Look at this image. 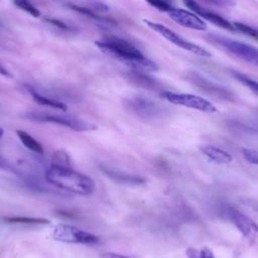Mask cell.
<instances>
[{
  "label": "cell",
  "instance_id": "4fadbf2b",
  "mask_svg": "<svg viewBox=\"0 0 258 258\" xmlns=\"http://www.w3.org/2000/svg\"><path fill=\"white\" fill-rule=\"evenodd\" d=\"M101 169L104 172V174H106L109 178H111L116 182H120L128 185H139V184L145 183V179L143 177L135 174L121 172L108 167H101Z\"/></svg>",
  "mask_w": 258,
  "mask_h": 258
},
{
  "label": "cell",
  "instance_id": "484cf974",
  "mask_svg": "<svg viewBox=\"0 0 258 258\" xmlns=\"http://www.w3.org/2000/svg\"><path fill=\"white\" fill-rule=\"evenodd\" d=\"M242 154L247 162L258 166V150L251 148H242Z\"/></svg>",
  "mask_w": 258,
  "mask_h": 258
},
{
  "label": "cell",
  "instance_id": "30bf717a",
  "mask_svg": "<svg viewBox=\"0 0 258 258\" xmlns=\"http://www.w3.org/2000/svg\"><path fill=\"white\" fill-rule=\"evenodd\" d=\"M186 79L191 82L195 86H197L198 88H200L201 90L205 91L206 93L221 98V99H225V100H233L234 99V95L232 94L231 91H229L228 89L217 85L211 81H209L208 79H206L205 77L201 76L200 74L196 73V72H190L187 74Z\"/></svg>",
  "mask_w": 258,
  "mask_h": 258
},
{
  "label": "cell",
  "instance_id": "2e32d148",
  "mask_svg": "<svg viewBox=\"0 0 258 258\" xmlns=\"http://www.w3.org/2000/svg\"><path fill=\"white\" fill-rule=\"evenodd\" d=\"M27 92L30 94V96L34 99V101L40 105L43 106H47L50 108H54V109H59L62 111L67 110V105L60 101H57L55 99L46 97L44 95H41L40 93H38L36 90H34V88H32L31 86H25Z\"/></svg>",
  "mask_w": 258,
  "mask_h": 258
},
{
  "label": "cell",
  "instance_id": "603a6c76",
  "mask_svg": "<svg viewBox=\"0 0 258 258\" xmlns=\"http://www.w3.org/2000/svg\"><path fill=\"white\" fill-rule=\"evenodd\" d=\"M71 9L79 12V13H82L84 15H87L88 17H91L93 19H96V20H105V21H109L108 18H104V17H101L99 16L98 14H96V12L89 8V7H83V6H78V5H75V4H69L68 5Z\"/></svg>",
  "mask_w": 258,
  "mask_h": 258
},
{
  "label": "cell",
  "instance_id": "7c38bea8",
  "mask_svg": "<svg viewBox=\"0 0 258 258\" xmlns=\"http://www.w3.org/2000/svg\"><path fill=\"white\" fill-rule=\"evenodd\" d=\"M182 2L184 3V5L189 8L192 12H195L196 14H198L199 16H201L202 18L214 23L215 25L230 30V31H235L236 28L234 26L233 23H231L230 21H228L226 18L222 17L221 15L214 13L212 11H208L205 10L203 7H201L195 0H182Z\"/></svg>",
  "mask_w": 258,
  "mask_h": 258
},
{
  "label": "cell",
  "instance_id": "e0dca14e",
  "mask_svg": "<svg viewBox=\"0 0 258 258\" xmlns=\"http://www.w3.org/2000/svg\"><path fill=\"white\" fill-rule=\"evenodd\" d=\"M16 134L18 136V138L20 139L21 143L28 148L29 150L37 153V154H42L43 153V148L41 146V144L32 136H30L27 132L22 131V130H17Z\"/></svg>",
  "mask_w": 258,
  "mask_h": 258
},
{
  "label": "cell",
  "instance_id": "277c9868",
  "mask_svg": "<svg viewBox=\"0 0 258 258\" xmlns=\"http://www.w3.org/2000/svg\"><path fill=\"white\" fill-rule=\"evenodd\" d=\"M124 105L129 112L144 119H159L169 115L168 108L140 95L126 99Z\"/></svg>",
  "mask_w": 258,
  "mask_h": 258
},
{
  "label": "cell",
  "instance_id": "44dd1931",
  "mask_svg": "<svg viewBox=\"0 0 258 258\" xmlns=\"http://www.w3.org/2000/svg\"><path fill=\"white\" fill-rule=\"evenodd\" d=\"M186 256L188 258H215L213 251L206 246L200 249L192 248V247L187 248Z\"/></svg>",
  "mask_w": 258,
  "mask_h": 258
},
{
  "label": "cell",
  "instance_id": "9c48e42d",
  "mask_svg": "<svg viewBox=\"0 0 258 258\" xmlns=\"http://www.w3.org/2000/svg\"><path fill=\"white\" fill-rule=\"evenodd\" d=\"M226 212L231 222L248 241L255 243L258 240V225L251 218L233 207H229Z\"/></svg>",
  "mask_w": 258,
  "mask_h": 258
},
{
  "label": "cell",
  "instance_id": "4dcf8cb0",
  "mask_svg": "<svg viewBox=\"0 0 258 258\" xmlns=\"http://www.w3.org/2000/svg\"><path fill=\"white\" fill-rule=\"evenodd\" d=\"M168 1H170V2H172V0H168Z\"/></svg>",
  "mask_w": 258,
  "mask_h": 258
},
{
  "label": "cell",
  "instance_id": "f546056e",
  "mask_svg": "<svg viewBox=\"0 0 258 258\" xmlns=\"http://www.w3.org/2000/svg\"><path fill=\"white\" fill-rule=\"evenodd\" d=\"M1 72H2V75L6 76V77H11V75L9 74V72H6V71H5V69H4L3 67L1 68Z\"/></svg>",
  "mask_w": 258,
  "mask_h": 258
},
{
  "label": "cell",
  "instance_id": "3957f363",
  "mask_svg": "<svg viewBox=\"0 0 258 258\" xmlns=\"http://www.w3.org/2000/svg\"><path fill=\"white\" fill-rule=\"evenodd\" d=\"M207 39L219 46L231 54L255 66L258 67V48L250 45L245 42H241L235 39L228 38L226 36L218 35V34H208Z\"/></svg>",
  "mask_w": 258,
  "mask_h": 258
},
{
  "label": "cell",
  "instance_id": "d6986e66",
  "mask_svg": "<svg viewBox=\"0 0 258 258\" xmlns=\"http://www.w3.org/2000/svg\"><path fill=\"white\" fill-rule=\"evenodd\" d=\"M231 75L241 84H243L244 86H246L247 88L250 89V91L252 93H254L256 96H258V82L249 78L248 76L239 73V72H235V71H231Z\"/></svg>",
  "mask_w": 258,
  "mask_h": 258
},
{
  "label": "cell",
  "instance_id": "83f0119b",
  "mask_svg": "<svg viewBox=\"0 0 258 258\" xmlns=\"http://www.w3.org/2000/svg\"><path fill=\"white\" fill-rule=\"evenodd\" d=\"M205 1L211 2V3L215 4V5L222 6V7H232V6H234L236 4L234 0H205Z\"/></svg>",
  "mask_w": 258,
  "mask_h": 258
},
{
  "label": "cell",
  "instance_id": "4316f807",
  "mask_svg": "<svg viewBox=\"0 0 258 258\" xmlns=\"http://www.w3.org/2000/svg\"><path fill=\"white\" fill-rule=\"evenodd\" d=\"M45 21L47 23L53 25V26H56V27L60 28V29H64V30H70L71 29L66 23H63V22H61V21H59L57 19H54V18H45Z\"/></svg>",
  "mask_w": 258,
  "mask_h": 258
},
{
  "label": "cell",
  "instance_id": "7402d4cb",
  "mask_svg": "<svg viewBox=\"0 0 258 258\" xmlns=\"http://www.w3.org/2000/svg\"><path fill=\"white\" fill-rule=\"evenodd\" d=\"M14 5L16 7H18L19 9L25 11L26 13H28L29 15L33 16V17H39L40 16V12L39 10L32 5L29 0H12Z\"/></svg>",
  "mask_w": 258,
  "mask_h": 258
},
{
  "label": "cell",
  "instance_id": "8fae6325",
  "mask_svg": "<svg viewBox=\"0 0 258 258\" xmlns=\"http://www.w3.org/2000/svg\"><path fill=\"white\" fill-rule=\"evenodd\" d=\"M167 14L171 20L183 27L199 31H204L207 29L206 22L195 12L173 7L167 12Z\"/></svg>",
  "mask_w": 258,
  "mask_h": 258
},
{
  "label": "cell",
  "instance_id": "f1b7e54d",
  "mask_svg": "<svg viewBox=\"0 0 258 258\" xmlns=\"http://www.w3.org/2000/svg\"><path fill=\"white\" fill-rule=\"evenodd\" d=\"M100 258H130L128 256H124L121 254H117V253H112V252H106L103 253Z\"/></svg>",
  "mask_w": 258,
  "mask_h": 258
},
{
  "label": "cell",
  "instance_id": "ffe728a7",
  "mask_svg": "<svg viewBox=\"0 0 258 258\" xmlns=\"http://www.w3.org/2000/svg\"><path fill=\"white\" fill-rule=\"evenodd\" d=\"M50 165L55 167H71L69 154L64 150H56L51 156Z\"/></svg>",
  "mask_w": 258,
  "mask_h": 258
},
{
  "label": "cell",
  "instance_id": "5bb4252c",
  "mask_svg": "<svg viewBox=\"0 0 258 258\" xmlns=\"http://www.w3.org/2000/svg\"><path fill=\"white\" fill-rule=\"evenodd\" d=\"M200 149L210 160L218 164H229L233 160V156L229 152L217 146L203 145L200 147Z\"/></svg>",
  "mask_w": 258,
  "mask_h": 258
},
{
  "label": "cell",
  "instance_id": "ac0fdd59",
  "mask_svg": "<svg viewBox=\"0 0 258 258\" xmlns=\"http://www.w3.org/2000/svg\"><path fill=\"white\" fill-rule=\"evenodd\" d=\"M4 220L10 224H28V225L49 224L48 220L40 219V218H30V217H7Z\"/></svg>",
  "mask_w": 258,
  "mask_h": 258
},
{
  "label": "cell",
  "instance_id": "8992f818",
  "mask_svg": "<svg viewBox=\"0 0 258 258\" xmlns=\"http://www.w3.org/2000/svg\"><path fill=\"white\" fill-rule=\"evenodd\" d=\"M26 118L40 121V122H49L59 124L66 127H69L75 131H92L96 130L97 126L90 122H87L81 118L71 115H62V114H50V113H39V112H31L26 114Z\"/></svg>",
  "mask_w": 258,
  "mask_h": 258
},
{
  "label": "cell",
  "instance_id": "7a4b0ae2",
  "mask_svg": "<svg viewBox=\"0 0 258 258\" xmlns=\"http://www.w3.org/2000/svg\"><path fill=\"white\" fill-rule=\"evenodd\" d=\"M45 180L55 187L82 196L91 195L94 191V180L71 167L49 166L44 173Z\"/></svg>",
  "mask_w": 258,
  "mask_h": 258
},
{
  "label": "cell",
  "instance_id": "52a82bcc",
  "mask_svg": "<svg viewBox=\"0 0 258 258\" xmlns=\"http://www.w3.org/2000/svg\"><path fill=\"white\" fill-rule=\"evenodd\" d=\"M50 236L53 240L66 243H78V244H96L99 242V238L89 232L83 231L77 227L70 225H55L50 232Z\"/></svg>",
  "mask_w": 258,
  "mask_h": 258
},
{
  "label": "cell",
  "instance_id": "9a60e30c",
  "mask_svg": "<svg viewBox=\"0 0 258 258\" xmlns=\"http://www.w3.org/2000/svg\"><path fill=\"white\" fill-rule=\"evenodd\" d=\"M128 79L136 85L149 90H158L160 88V84L155 79L148 76L145 72L133 70L128 73Z\"/></svg>",
  "mask_w": 258,
  "mask_h": 258
},
{
  "label": "cell",
  "instance_id": "ba28073f",
  "mask_svg": "<svg viewBox=\"0 0 258 258\" xmlns=\"http://www.w3.org/2000/svg\"><path fill=\"white\" fill-rule=\"evenodd\" d=\"M160 95L162 96V98H164L171 104L188 107V108L196 109L206 113H215L218 111L217 108L210 101L200 96H196L191 94L173 93L169 91H161Z\"/></svg>",
  "mask_w": 258,
  "mask_h": 258
},
{
  "label": "cell",
  "instance_id": "cb8c5ba5",
  "mask_svg": "<svg viewBox=\"0 0 258 258\" xmlns=\"http://www.w3.org/2000/svg\"><path fill=\"white\" fill-rule=\"evenodd\" d=\"M236 30L246 34V35H249L255 39L258 40V29L248 25V24H245V23H242V22H234L233 23Z\"/></svg>",
  "mask_w": 258,
  "mask_h": 258
},
{
  "label": "cell",
  "instance_id": "5b68a950",
  "mask_svg": "<svg viewBox=\"0 0 258 258\" xmlns=\"http://www.w3.org/2000/svg\"><path fill=\"white\" fill-rule=\"evenodd\" d=\"M143 22L149 28H151L153 31H155L156 33H158L159 35L164 37L166 40H168L169 42L179 46L180 48H182L186 51H189L194 54H197V55L203 56V57H210L212 55L211 52L208 51L207 49H205L204 47L184 39L183 37H181L180 35L175 33L173 30H171L170 28L166 27L165 25H163L161 23L154 22V21H151V20H148V19H143Z\"/></svg>",
  "mask_w": 258,
  "mask_h": 258
},
{
  "label": "cell",
  "instance_id": "6da1fadb",
  "mask_svg": "<svg viewBox=\"0 0 258 258\" xmlns=\"http://www.w3.org/2000/svg\"><path fill=\"white\" fill-rule=\"evenodd\" d=\"M95 44L104 52L125 62L133 70L145 73L158 71V66L154 61L147 58L137 47L125 39L117 36H107L96 41Z\"/></svg>",
  "mask_w": 258,
  "mask_h": 258
},
{
  "label": "cell",
  "instance_id": "d4e9b609",
  "mask_svg": "<svg viewBox=\"0 0 258 258\" xmlns=\"http://www.w3.org/2000/svg\"><path fill=\"white\" fill-rule=\"evenodd\" d=\"M151 6L155 7L156 9H158L159 11H162V12H168L170 9H172V5L170 1L168 0H146Z\"/></svg>",
  "mask_w": 258,
  "mask_h": 258
}]
</instances>
